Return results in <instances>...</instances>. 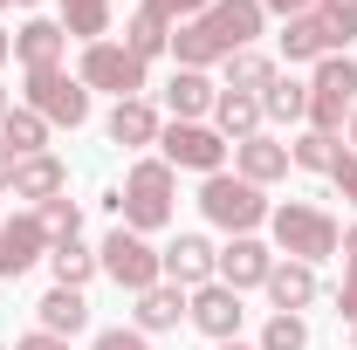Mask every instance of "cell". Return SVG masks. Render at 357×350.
I'll return each mask as SVG.
<instances>
[{"label": "cell", "instance_id": "1", "mask_svg": "<svg viewBox=\"0 0 357 350\" xmlns=\"http://www.w3.org/2000/svg\"><path fill=\"white\" fill-rule=\"evenodd\" d=\"M261 28H268L261 0H213L199 21L172 28V62H178V69H213V62H227V55L255 48Z\"/></svg>", "mask_w": 357, "mask_h": 350}, {"label": "cell", "instance_id": "2", "mask_svg": "<svg viewBox=\"0 0 357 350\" xmlns=\"http://www.w3.org/2000/svg\"><path fill=\"white\" fill-rule=\"evenodd\" d=\"M103 206L117 213V227H131V234H158L178 213V172L165 158H137L131 172H124V185L103 192Z\"/></svg>", "mask_w": 357, "mask_h": 350}, {"label": "cell", "instance_id": "3", "mask_svg": "<svg viewBox=\"0 0 357 350\" xmlns=\"http://www.w3.org/2000/svg\"><path fill=\"white\" fill-rule=\"evenodd\" d=\"M268 241H275V254L282 261H330L337 248H344V227L323 213V206H310V199H282L275 213H268Z\"/></svg>", "mask_w": 357, "mask_h": 350}, {"label": "cell", "instance_id": "4", "mask_svg": "<svg viewBox=\"0 0 357 350\" xmlns=\"http://www.w3.org/2000/svg\"><path fill=\"white\" fill-rule=\"evenodd\" d=\"M199 213H206L227 241H234V234L268 227V213H275V206L261 199V185H248L241 172H213V178H199Z\"/></svg>", "mask_w": 357, "mask_h": 350}, {"label": "cell", "instance_id": "5", "mask_svg": "<svg viewBox=\"0 0 357 350\" xmlns=\"http://www.w3.org/2000/svg\"><path fill=\"white\" fill-rule=\"evenodd\" d=\"M351 110H357V62L351 55H323L310 69V131L344 137Z\"/></svg>", "mask_w": 357, "mask_h": 350}, {"label": "cell", "instance_id": "6", "mask_svg": "<svg viewBox=\"0 0 357 350\" xmlns=\"http://www.w3.org/2000/svg\"><path fill=\"white\" fill-rule=\"evenodd\" d=\"M96 261H103V275H110L124 296H144V289H158V282H165L158 248H151L144 234H131V227H110V234H103V248H96Z\"/></svg>", "mask_w": 357, "mask_h": 350}, {"label": "cell", "instance_id": "7", "mask_svg": "<svg viewBox=\"0 0 357 350\" xmlns=\"http://www.w3.org/2000/svg\"><path fill=\"white\" fill-rule=\"evenodd\" d=\"M227 144L213 124H165L158 131V158L172 165V172H199V178H213V172H227Z\"/></svg>", "mask_w": 357, "mask_h": 350}, {"label": "cell", "instance_id": "8", "mask_svg": "<svg viewBox=\"0 0 357 350\" xmlns=\"http://www.w3.org/2000/svg\"><path fill=\"white\" fill-rule=\"evenodd\" d=\"M144 69H151V62H137L131 48L124 42H89L83 48V62H76V76H83V89H110V96H117V103H124V96H144Z\"/></svg>", "mask_w": 357, "mask_h": 350}, {"label": "cell", "instance_id": "9", "mask_svg": "<svg viewBox=\"0 0 357 350\" xmlns=\"http://www.w3.org/2000/svg\"><path fill=\"white\" fill-rule=\"evenodd\" d=\"M28 110L62 124V131H76V124H89V89L69 69H28Z\"/></svg>", "mask_w": 357, "mask_h": 350}, {"label": "cell", "instance_id": "10", "mask_svg": "<svg viewBox=\"0 0 357 350\" xmlns=\"http://www.w3.org/2000/svg\"><path fill=\"white\" fill-rule=\"evenodd\" d=\"M185 323H192L199 337H213V344H234L241 323H248V309H241V296H234L227 282H206V289L185 296Z\"/></svg>", "mask_w": 357, "mask_h": 350}, {"label": "cell", "instance_id": "11", "mask_svg": "<svg viewBox=\"0 0 357 350\" xmlns=\"http://www.w3.org/2000/svg\"><path fill=\"white\" fill-rule=\"evenodd\" d=\"M213 261H220V248H213L206 234H172V241L158 248V268H165V282H172V289H185V296L213 282Z\"/></svg>", "mask_w": 357, "mask_h": 350}, {"label": "cell", "instance_id": "12", "mask_svg": "<svg viewBox=\"0 0 357 350\" xmlns=\"http://www.w3.org/2000/svg\"><path fill=\"white\" fill-rule=\"evenodd\" d=\"M268 268H275V248H268L261 234H234L220 248V261H213V282H227L234 296H248V289H261Z\"/></svg>", "mask_w": 357, "mask_h": 350}, {"label": "cell", "instance_id": "13", "mask_svg": "<svg viewBox=\"0 0 357 350\" xmlns=\"http://www.w3.org/2000/svg\"><path fill=\"white\" fill-rule=\"evenodd\" d=\"M275 42H282V62H289V69H296V62H310V69H316L323 55H344V35H337L323 14H296V21H282Z\"/></svg>", "mask_w": 357, "mask_h": 350}, {"label": "cell", "instance_id": "14", "mask_svg": "<svg viewBox=\"0 0 357 350\" xmlns=\"http://www.w3.org/2000/svg\"><path fill=\"white\" fill-rule=\"evenodd\" d=\"M158 96H165L172 124H206V117H213V103H220V83H213L206 69H172V83L158 89Z\"/></svg>", "mask_w": 357, "mask_h": 350}, {"label": "cell", "instance_id": "15", "mask_svg": "<svg viewBox=\"0 0 357 350\" xmlns=\"http://www.w3.org/2000/svg\"><path fill=\"white\" fill-rule=\"evenodd\" d=\"M158 131H165V117H158V103H151V96H124V103H110V117H103V137H110V144H124V151L158 144Z\"/></svg>", "mask_w": 357, "mask_h": 350}, {"label": "cell", "instance_id": "16", "mask_svg": "<svg viewBox=\"0 0 357 350\" xmlns=\"http://www.w3.org/2000/svg\"><path fill=\"white\" fill-rule=\"evenodd\" d=\"M268 303H275V316H303V309L323 296V282H316V268L310 261H282L275 254V268H268Z\"/></svg>", "mask_w": 357, "mask_h": 350}, {"label": "cell", "instance_id": "17", "mask_svg": "<svg viewBox=\"0 0 357 350\" xmlns=\"http://www.w3.org/2000/svg\"><path fill=\"white\" fill-rule=\"evenodd\" d=\"M35 261H48V234L35 213H14L0 220V275H28Z\"/></svg>", "mask_w": 357, "mask_h": 350}, {"label": "cell", "instance_id": "18", "mask_svg": "<svg viewBox=\"0 0 357 350\" xmlns=\"http://www.w3.org/2000/svg\"><path fill=\"white\" fill-rule=\"evenodd\" d=\"M14 55H21V69H62V55H69V28L48 21V14H35V21L14 28Z\"/></svg>", "mask_w": 357, "mask_h": 350}, {"label": "cell", "instance_id": "19", "mask_svg": "<svg viewBox=\"0 0 357 350\" xmlns=\"http://www.w3.org/2000/svg\"><path fill=\"white\" fill-rule=\"evenodd\" d=\"M234 172L248 178V185H261V192H268L275 178H289L296 165H289V144L261 131V137H248V144H234Z\"/></svg>", "mask_w": 357, "mask_h": 350}, {"label": "cell", "instance_id": "20", "mask_svg": "<svg viewBox=\"0 0 357 350\" xmlns=\"http://www.w3.org/2000/svg\"><path fill=\"white\" fill-rule=\"evenodd\" d=\"M35 330L62 337V344H76V337L89 330V296H83V289H48L42 303H35Z\"/></svg>", "mask_w": 357, "mask_h": 350}, {"label": "cell", "instance_id": "21", "mask_svg": "<svg viewBox=\"0 0 357 350\" xmlns=\"http://www.w3.org/2000/svg\"><path fill=\"white\" fill-rule=\"evenodd\" d=\"M69 192V165L55 158V151H35V158H21V172H14V199H28V206H48V199H62Z\"/></svg>", "mask_w": 357, "mask_h": 350}, {"label": "cell", "instance_id": "22", "mask_svg": "<svg viewBox=\"0 0 357 350\" xmlns=\"http://www.w3.org/2000/svg\"><path fill=\"white\" fill-rule=\"evenodd\" d=\"M227 144H248V137H261V96H241V89H220V103H213V117H206Z\"/></svg>", "mask_w": 357, "mask_h": 350}, {"label": "cell", "instance_id": "23", "mask_svg": "<svg viewBox=\"0 0 357 350\" xmlns=\"http://www.w3.org/2000/svg\"><path fill=\"white\" fill-rule=\"evenodd\" d=\"M131 303H137V323H131V330H144V337H165V330L185 323V289H172V282L144 289V296H131Z\"/></svg>", "mask_w": 357, "mask_h": 350}, {"label": "cell", "instance_id": "24", "mask_svg": "<svg viewBox=\"0 0 357 350\" xmlns=\"http://www.w3.org/2000/svg\"><path fill=\"white\" fill-rule=\"evenodd\" d=\"M48 131H55V124H48V117H35L28 103H14V110L0 117V144H7L14 158H35V151H48Z\"/></svg>", "mask_w": 357, "mask_h": 350}, {"label": "cell", "instance_id": "25", "mask_svg": "<svg viewBox=\"0 0 357 350\" xmlns=\"http://www.w3.org/2000/svg\"><path fill=\"white\" fill-rule=\"evenodd\" d=\"M55 7H62L55 21L69 28V42H110V0H55Z\"/></svg>", "mask_w": 357, "mask_h": 350}, {"label": "cell", "instance_id": "26", "mask_svg": "<svg viewBox=\"0 0 357 350\" xmlns=\"http://www.w3.org/2000/svg\"><path fill=\"white\" fill-rule=\"evenodd\" d=\"M261 117H268V124H310V83L275 76V83L261 89Z\"/></svg>", "mask_w": 357, "mask_h": 350}, {"label": "cell", "instance_id": "27", "mask_svg": "<svg viewBox=\"0 0 357 350\" xmlns=\"http://www.w3.org/2000/svg\"><path fill=\"white\" fill-rule=\"evenodd\" d=\"M220 69H227V83H220V89H241V96H261V89L282 76V69H275V55H261V48H241V55H227Z\"/></svg>", "mask_w": 357, "mask_h": 350}, {"label": "cell", "instance_id": "28", "mask_svg": "<svg viewBox=\"0 0 357 350\" xmlns=\"http://www.w3.org/2000/svg\"><path fill=\"white\" fill-rule=\"evenodd\" d=\"M48 275H55V289H89V275H103V261L83 241H62V248H48Z\"/></svg>", "mask_w": 357, "mask_h": 350}, {"label": "cell", "instance_id": "29", "mask_svg": "<svg viewBox=\"0 0 357 350\" xmlns=\"http://www.w3.org/2000/svg\"><path fill=\"white\" fill-rule=\"evenodd\" d=\"M337 158H344V137H330V131H303L296 144H289V165L296 172H337Z\"/></svg>", "mask_w": 357, "mask_h": 350}, {"label": "cell", "instance_id": "30", "mask_svg": "<svg viewBox=\"0 0 357 350\" xmlns=\"http://www.w3.org/2000/svg\"><path fill=\"white\" fill-rule=\"evenodd\" d=\"M124 48H131L137 62H151V55H172V28H165L158 14H144V7H137L131 21H124Z\"/></svg>", "mask_w": 357, "mask_h": 350}, {"label": "cell", "instance_id": "31", "mask_svg": "<svg viewBox=\"0 0 357 350\" xmlns=\"http://www.w3.org/2000/svg\"><path fill=\"white\" fill-rule=\"evenodd\" d=\"M35 220H42V234H48V248H62V241H76L83 234V206L62 192V199H48V206H35Z\"/></svg>", "mask_w": 357, "mask_h": 350}, {"label": "cell", "instance_id": "32", "mask_svg": "<svg viewBox=\"0 0 357 350\" xmlns=\"http://www.w3.org/2000/svg\"><path fill=\"white\" fill-rule=\"evenodd\" d=\"M255 350H310V323L303 316H268Z\"/></svg>", "mask_w": 357, "mask_h": 350}, {"label": "cell", "instance_id": "33", "mask_svg": "<svg viewBox=\"0 0 357 350\" xmlns=\"http://www.w3.org/2000/svg\"><path fill=\"white\" fill-rule=\"evenodd\" d=\"M213 0H144V14H158L165 28H185V21H199Z\"/></svg>", "mask_w": 357, "mask_h": 350}, {"label": "cell", "instance_id": "34", "mask_svg": "<svg viewBox=\"0 0 357 350\" xmlns=\"http://www.w3.org/2000/svg\"><path fill=\"white\" fill-rule=\"evenodd\" d=\"M316 14H323V21H330V28H337L344 42L357 35V0H316Z\"/></svg>", "mask_w": 357, "mask_h": 350}, {"label": "cell", "instance_id": "35", "mask_svg": "<svg viewBox=\"0 0 357 350\" xmlns=\"http://www.w3.org/2000/svg\"><path fill=\"white\" fill-rule=\"evenodd\" d=\"M89 350H158V344H151L144 330H96V344H89Z\"/></svg>", "mask_w": 357, "mask_h": 350}, {"label": "cell", "instance_id": "36", "mask_svg": "<svg viewBox=\"0 0 357 350\" xmlns=\"http://www.w3.org/2000/svg\"><path fill=\"white\" fill-rule=\"evenodd\" d=\"M337 316L357 330V254H344V289H337Z\"/></svg>", "mask_w": 357, "mask_h": 350}, {"label": "cell", "instance_id": "37", "mask_svg": "<svg viewBox=\"0 0 357 350\" xmlns=\"http://www.w3.org/2000/svg\"><path fill=\"white\" fill-rule=\"evenodd\" d=\"M330 178H337V192H344V206L357 213V151H344V158H337V172H330Z\"/></svg>", "mask_w": 357, "mask_h": 350}, {"label": "cell", "instance_id": "38", "mask_svg": "<svg viewBox=\"0 0 357 350\" xmlns=\"http://www.w3.org/2000/svg\"><path fill=\"white\" fill-rule=\"evenodd\" d=\"M14 350H76V344H62V337H48V330H28Z\"/></svg>", "mask_w": 357, "mask_h": 350}, {"label": "cell", "instance_id": "39", "mask_svg": "<svg viewBox=\"0 0 357 350\" xmlns=\"http://www.w3.org/2000/svg\"><path fill=\"white\" fill-rule=\"evenodd\" d=\"M268 14H282V21H296V14H316V0H261Z\"/></svg>", "mask_w": 357, "mask_h": 350}, {"label": "cell", "instance_id": "40", "mask_svg": "<svg viewBox=\"0 0 357 350\" xmlns=\"http://www.w3.org/2000/svg\"><path fill=\"white\" fill-rule=\"evenodd\" d=\"M14 172H21V158H14V151L0 144V192H14Z\"/></svg>", "mask_w": 357, "mask_h": 350}, {"label": "cell", "instance_id": "41", "mask_svg": "<svg viewBox=\"0 0 357 350\" xmlns=\"http://www.w3.org/2000/svg\"><path fill=\"white\" fill-rule=\"evenodd\" d=\"M7 62H14V35L0 28V69H7Z\"/></svg>", "mask_w": 357, "mask_h": 350}, {"label": "cell", "instance_id": "42", "mask_svg": "<svg viewBox=\"0 0 357 350\" xmlns=\"http://www.w3.org/2000/svg\"><path fill=\"white\" fill-rule=\"evenodd\" d=\"M7 110H14V89H7V83H0V117H7Z\"/></svg>", "mask_w": 357, "mask_h": 350}, {"label": "cell", "instance_id": "43", "mask_svg": "<svg viewBox=\"0 0 357 350\" xmlns=\"http://www.w3.org/2000/svg\"><path fill=\"white\" fill-rule=\"evenodd\" d=\"M344 254H357V227H351V234H344Z\"/></svg>", "mask_w": 357, "mask_h": 350}, {"label": "cell", "instance_id": "44", "mask_svg": "<svg viewBox=\"0 0 357 350\" xmlns=\"http://www.w3.org/2000/svg\"><path fill=\"white\" fill-rule=\"evenodd\" d=\"M213 350H255V344H241V337H234V344H213Z\"/></svg>", "mask_w": 357, "mask_h": 350}, {"label": "cell", "instance_id": "45", "mask_svg": "<svg viewBox=\"0 0 357 350\" xmlns=\"http://www.w3.org/2000/svg\"><path fill=\"white\" fill-rule=\"evenodd\" d=\"M344 131H351V151H357V110H351V124H344Z\"/></svg>", "mask_w": 357, "mask_h": 350}, {"label": "cell", "instance_id": "46", "mask_svg": "<svg viewBox=\"0 0 357 350\" xmlns=\"http://www.w3.org/2000/svg\"><path fill=\"white\" fill-rule=\"evenodd\" d=\"M0 7H7V0H0ZM14 7H42V0H14Z\"/></svg>", "mask_w": 357, "mask_h": 350}, {"label": "cell", "instance_id": "47", "mask_svg": "<svg viewBox=\"0 0 357 350\" xmlns=\"http://www.w3.org/2000/svg\"><path fill=\"white\" fill-rule=\"evenodd\" d=\"M0 350H7V344H0Z\"/></svg>", "mask_w": 357, "mask_h": 350}]
</instances>
